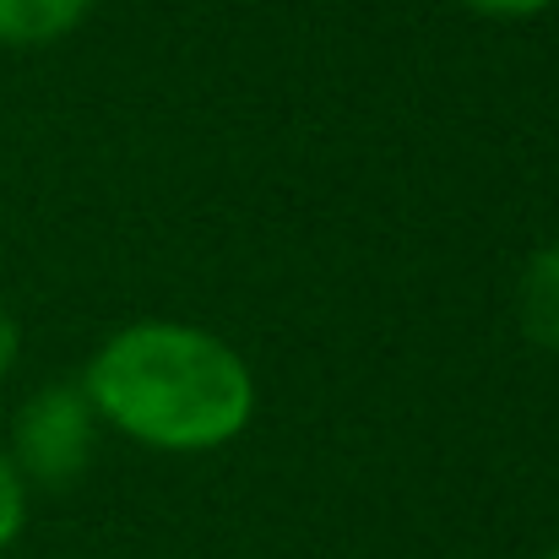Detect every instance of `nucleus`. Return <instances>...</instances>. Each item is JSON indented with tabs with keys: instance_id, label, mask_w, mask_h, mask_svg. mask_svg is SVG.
Listing matches in <instances>:
<instances>
[{
	"instance_id": "obj_1",
	"label": "nucleus",
	"mask_w": 559,
	"mask_h": 559,
	"mask_svg": "<svg viewBox=\"0 0 559 559\" xmlns=\"http://www.w3.org/2000/svg\"><path fill=\"white\" fill-rule=\"evenodd\" d=\"M104 424L147 451H217L255 418V374L212 332L186 321H136L115 332L82 374Z\"/></svg>"
},
{
	"instance_id": "obj_2",
	"label": "nucleus",
	"mask_w": 559,
	"mask_h": 559,
	"mask_svg": "<svg viewBox=\"0 0 559 559\" xmlns=\"http://www.w3.org/2000/svg\"><path fill=\"white\" fill-rule=\"evenodd\" d=\"M98 445V413L82 385H38L11 418V467L22 484L66 489L87 473Z\"/></svg>"
},
{
	"instance_id": "obj_3",
	"label": "nucleus",
	"mask_w": 559,
	"mask_h": 559,
	"mask_svg": "<svg viewBox=\"0 0 559 559\" xmlns=\"http://www.w3.org/2000/svg\"><path fill=\"white\" fill-rule=\"evenodd\" d=\"M93 0H0V49H44L66 38Z\"/></svg>"
},
{
	"instance_id": "obj_4",
	"label": "nucleus",
	"mask_w": 559,
	"mask_h": 559,
	"mask_svg": "<svg viewBox=\"0 0 559 559\" xmlns=\"http://www.w3.org/2000/svg\"><path fill=\"white\" fill-rule=\"evenodd\" d=\"M522 326H527V337L538 343V348H549L559 354V239L555 245H544L533 261H527V272H522Z\"/></svg>"
},
{
	"instance_id": "obj_5",
	"label": "nucleus",
	"mask_w": 559,
	"mask_h": 559,
	"mask_svg": "<svg viewBox=\"0 0 559 559\" xmlns=\"http://www.w3.org/2000/svg\"><path fill=\"white\" fill-rule=\"evenodd\" d=\"M22 527H27V484L11 467V456L0 451V555L22 538Z\"/></svg>"
},
{
	"instance_id": "obj_6",
	"label": "nucleus",
	"mask_w": 559,
	"mask_h": 559,
	"mask_svg": "<svg viewBox=\"0 0 559 559\" xmlns=\"http://www.w3.org/2000/svg\"><path fill=\"white\" fill-rule=\"evenodd\" d=\"M467 11H478V16H495V22H522V16H538V11H549L555 0H462Z\"/></svg>"
},
{
	"instance_id": "obj_7",
	"label": "nucleus",
	"mask_w": 559,
	"mask_h": 559,
	"mask_svg": "<svg viewBox=\"0 0 559 559\" xmlns=\"http://www.w3.org/2000/svg\"><path fill=\"white\" fill-rule=\"evenodd\" d=\"M16 348H22V332H16L11 310L0 305V380H5V374H11V365H16Z\"/></svg>"
},
{
	"instance_id": "obj_8",
	"label": "nucleus",
	"mask_w": 559,
	"mask_h": 559,
	"mask_svg": "<svg viewBox=\"0 0 559 559\" xmlns=\"http://www.w3.org/2000/svg\"><path fill=\"white\" fill-rule=\"evenodd\" d=\"M544 559H559V549H549V555H544Z\"/></svg>"
}]
</instances>
